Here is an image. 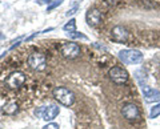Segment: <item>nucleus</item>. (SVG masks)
Here are the masks:
<instances>
[{
	"mask_svg": "<svg viewBox=\"0 0 160 129\" xmlns=\"http://www.w3.org/2000/svg\"><path fill=\"white\" fill-rule=\"evenodd\" d=\"M53 97L64 107H71L75 101V95L72 91L64 87H56L53 89Z\"/></svg>",
	"mask_w": 160,
	"mask_h": 129,
	"instance_id": "obj_1",
	"label": "nucleus"
},
{
	"mask_svg": "<svg viewBox=\"0 0 160 129\" xmlns=\"http://www.w3.org/2000/svg\"><path fill=\"white\" fill-rule=\"evenodd\" d=\"M119 59L124 64H139L143 60V55L138 49H123L119 52Z\"/></svg>",
	"mask_w": 160,
	"mask_h": 129,
	"instance_id": "obj_2",
	"label": "nucleus"
},
{
	"mask_svg": "<svg viewBox=\"0 0 160 129\" xmlns=\"http://www.w3.org/2000/svg\"><path fill=\"white\" fill-rule=\"evenodd\" d=\"M28 64L33 71H44L47 67V57L42 52H32L28 56Z\"/></svg>",
	"mask_w": 160,
	"mask_h": 129,
	"instance_id": "obj_3",
	"label": "nucleus"
},
{
	"mask_svg": "<svg viewBox=\"0 0 160 129\" xmlns=\"http://www.w3.org/2000/svg\"><path fill=\"white\" fill-rule=\"evenodd\" d=\"M35 115L38 117H42L46 121H51L59 115V107L58 105H48V107H40L36 109Z\"/></svg>",
	"mask_w": 160,
	"mask_h": 129,
	"instance_id": "obj_4",
	"label": "nucleus"
},
{
	"mask_svg": "<svg viewBox=\"0 0 160 129\" xmlns=\"http://www.w3.org/2000/svg\"><path fill=\"white\" fill-rule=\"evenodd\" d=\"M109 79L118 85H122V84H126L128 81V72L126 69H123L122 67H112L109 69Z\"/></svg>",
	"mask_w": 160,
	"mask_h": 129,
	"instance_id": "obj_5",
	"label": "nucleus"
},
{
	"mask_svg": "<svg viewBox=\"0 0 160 129\" xmlns=\"http://www.w3.org/2000/svg\"><path fill=\"white\" fill-rule=\"evenodd\" d=\"M60 52L66 59H76L80 56V47L75 41L63 43L60 47Z\"/></svg>",
	"mask_w": 160,
	"mask_h": 129,
	"instance_id": "obj_6",
	"label": "nucleus"
},
{
	"mask_svg": "<svg viewBox=\"0 0 160 129\" xmlns=\"http://www.w3.org/2000/svg\"><path fill=\"white\" fill-rule=\"evenodd\" d=\"M122 115L128 121H138V120H140V111L133 103H128L122 108Z\"/></svg>",
	"mask_w": 160,
	"mask_h": 129,
	"instance_id": "obj_7",
	"label": "nucleus"
},
{
	"mask_svg": "<svg viewBox=\"0 0 160 129\" xmlns=\"http://www.w3.org/2000/svg\"><path fill=\"white\" fill-rule=\"evenodd\" d=\"M129 37V32L126 27L116 26L111 29V39L116 43H126Z\"/></svg>",
	"mask_w": 160,
	"mask_h": 129,
	"instance_id": "obj_8",
	"label": "nucleus"
},
{
	"mask_svg": "<svg viewBox=\"0 0 160 129\" xmlns=\"http://www.w3.org/2000/svg\"><path fill=\"white\" fill-rule=\"evenodd\" d=\"M26 83V75L23 72H12L7 79V85L12 89H18Z\"/></svg>",
	"mask_w": 160,
	"mask_h": 129,
	"instance_id": "obj_9",
	"label": "nucleus"
},
{
	"mask_svg": "<svg viewBox=\"0 0 160 129\" xmlns=\"http://www.w3.org/2000/svg\"><path fill=\"white\" fill-rule=\"evenodd\" d=\"M86 17H87L88 26L96 27V26H99V24L102 23V20H103V13H102V11H100V9H98V8H91V9H88Z\"/></svg>",
	"mask_w": 160,
	"mask_h": 129,
	"instance_id": "obj_10",
	"label": "nucleus"
},
{
	"mask_svg": "<svg viewBox=\"0 0 160 129\" xmlns=\"http://www.w3.org/2000/svg\"><path fill=\"white\" fill-rule=\"evenodd\" d=\"M144 100L147 103H158L160 101V91L151 87H143Z\"/></svg>",
	"mask_w": 160,
	"mask_h": 129,
	"instance_id": "obj_11",
	"label": "nucleus"
},
{
	"mask_svg": "<svg viewBox=\"0 0 160 129\" xmlns=\"http://www.w3.org/2000/svg\"><path fill=\"white\" fill-rule=\"evenodd\" d=\"M18 109H19L18 103L11 100V101H8L6 105L3 107V113H4V115H8V116H12V115H15V113L18 112Z\"/></svg>",
	"mask_w": 160,
	"mask_h": 129,
	"instance_id": "obj_12",
	"label": "nucleus"
},
{
	"mask_svg": "<svg viewBox=\"0 0 160 129\" xmlns=\"http://www.w3.org/2000/svg\"><path fill=\"white\" fill-rule=\"evenodd\" d=\"M63 28H64V31H67L69 33L75 32V29H76V22H75V19H71V20H69Z\"/></svg>",
	"mask_w": 160,
	"mask_h": 129,
	"instance_id": "obj_13",
	"label": "nucleus"
},
{
	"mask_svg": "<svg viewBox=\"0 0 160 129\" xmlns=\"http://www.w3.org/2000/svg\"><path fill=\"white\" fill-rule=\"evenodd\" d=\"M158 116H160V104L155 105L151 109V113H149V118H156Z\"/></svg>",
	"mask_w": 160,
	"mask_h": 129,
	"instance_id": "obj_14",
	"label": "nucleus"
},
{
	"mask_svg": "<svg viewBox=\"0 0 160 129\" xmlns=\"http://www.w3.org/2000/svg\"><path fill=\"white\" fill-rule=\"evenodd\" d=\"M62 3H63V0H56L55 3H51V4L48 6V8H47V12H51L53 8H56V7H58V6H60Z\"/></svg>",
	"mask_w": 160,
	"mask_h": 129,
	"instance_id": "obj_15",
	"label": "nucleus"
},
{
	"mask_svg": "<svg viewBox=\"0 0 160 129\" xmlns=\"http://www.w3.org/2000/svg\"><path fill=\"white\" fill-rule=\"evenodd\" d=\"M69 35V37H72V39H87L86 36H84V35H82L80 32H72V33H68Z\"/></svg>",
	"mask_w": 160,
	"mask_h": 129,
	"instance_id": "obj_16",
	"label": "nucleus"
},
{
	"mask_svg": "<svg viewBox=\"0 0 160 129\" xmlns=\"http://www.w3.org/2000/svg\"><path fill=\"white\" fill-rule=\"evenodd\" d=\"M43 129H60L58 124H55V122H49L47 124L46 127H43Z\"/></svg>",
	"mask_w": 160,
	"mask_h": 129,
	"instance_id": "obj_17",
	"label": "nucleus"
},
{
	"mask_svg": "<svg viewBox=\"0 0 160 129\" xmlns=\"http://www.w3.org/2000/svg\"><path fill=\"white\" fill-rule=\"evenodd\" d=\"M76 11H78V6H76V7H73L72 9H69V11L67 12V16H69V15H73V13L76 12Z\"/></svg>",
	"mask_w": 160,
	"mask_h": 129,
	"instance_id": "obj_18",
	"label": "nucleus"
},
{
	"mask_svg": "<svg viewBox=\"0 0 160 129\" xmlns=\"http://www.w3.org/2000/svg\"><path fill=\"white\" fill-rule=\"evenodd\" d=\"M39 4H51L52 0H36Z\"/></svg>",
	"mask_w": 160,
	"mask_h": 129,
	"instance_id": "obj_19",
	"label": "nucleus"
}]
</instances>
